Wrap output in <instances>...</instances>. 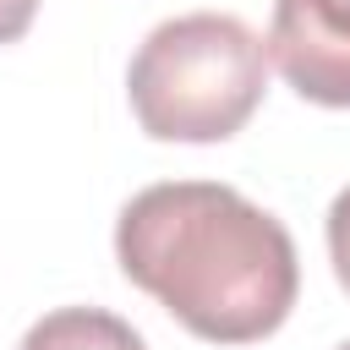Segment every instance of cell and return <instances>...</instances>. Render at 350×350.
Segmentation results:
<instances>
[{
  "label": "cell",
  "instance_id": "52a82bcc",
  "mask_svg": "<svg viewBox=\"0 0 350 350\" xmlns=\"http://www.w3.org/2000/svg\"><path fill=\"white\" fill-rule=\"evenodd\" d=\"M339 350H350V339H345V345H339Z\"/></svg>",
  "mask_w": 350,
  "mask_h": 350
},
{
  "label": "cell",
  "instance_id": "6da1fadb",
  "mask_svg": "<svg viewBox=\"0 0 350 350\" xmlns=\"http://www.w3.org/2000/svg\"><path fill=\"white\" fill-rule=\"evenodd\" d=\"M115 262L208 345H257L279 334L301 295L290 230L219 180L142 186L115 219Z\"/></svg>",
  "mask_w": 350,
  "mask_h": 350
},
{
  "label": "cell",
  "instance_id": "3957f363",
  "mask_svg": "<svg viewBox=\"0 0 350 350\" xmlns=\"http://www.w3.org/2000/svg\"><path fill=\"white\" fill-rule=\"evenodd\" d=\"M268 60L301 98L350 109V0H273Z\"/></svg>",
  "mask_w": 350,
  "mask_h": 350
},
{
  "label": "cell",
  "instance_id": "5b68a950",
  "mask_svg": "<svg viewBox=\"0 0 350 350\" xmlns=\"http://www.w3.org/2000/svg\"><path fill=\"white\" fill-rule=\"evenodd\" d=\"M328 262H334V279L350 290V186L328 202Z\"/></svg>",
  "mask_w": 350,
  "mask_h": 350
},
{
  "label": "cell",
  "instance_id": "8992f818",
  "mask_svg": "<svg viewBox=\"0 0 350 350\" xmlns=\"http://www.w3.org/2000/svg\"><path fill=\"white\" fill-rule=\"evenodd\" d=\"M38 16V0H0V44H16Z\"/></svg>",
  "mask_w": 350,
  "mask_h": 350
},
{
  "label": "cell",
  "instance_id": "277c9868",
  "mask_svg": "<svg viewBox=\"0 0 350 350\" xmlns=\"http://www.w3.org/2000/svg\"><path fill=\"white\" fill-rule=\"evenodd\" d=\"M16 350H148V345L126 317L104 306H60V312H44Z\"/></svg>",
  "mask_w": 350,
  "mask_h": 350
},
{
  "label": "cell",
  "instance_id": "7a4b0ae2",
  "mask_svg": "<svg viewBox=\"0 0 350 350\" xmlns=\"http://www.w3.org/2000/svg\"><path fill=\"white\" fill-rule=\"evenodd\" d=\"M268 93V44L230 11L159 22L126 71V98L153 142H230Z\"/></svg>",
  "mask_w": 350,
  "mask_h": 350
}]
</instances>
